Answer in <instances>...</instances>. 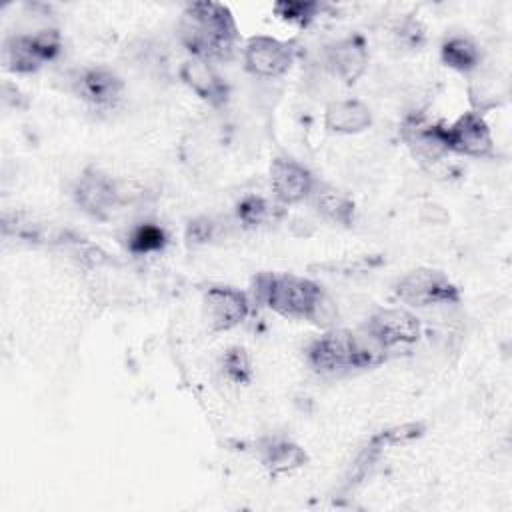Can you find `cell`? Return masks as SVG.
<instances>
[{"mask_svg":"<svg viewBox=\"0 0 512 512\" xmlns=\"http://www.w3.org/2000/svg\"><path fill=\"white\" fill-rule=\"evenodd\" d=\"M252 292L264 308L294 320L328 326L336 318V308L310 278L290 272H260L252 280Z\"/></svg>","mask_w":512,"mask_h":512,"instance_id":"cell-1","label":"cell"},{"mask_svg":"<svg viewBox=\"0 0 512 512\" xmlns=\"http://www.w3.org/2000/svg\"><path fill=\"white\" fill-rule=\"evenodd\" d=\"M308 364L326 376H338L352 370L374 368L388 356L382 346L364 328L358 332L344 328H330L308 346Z\"/></svg>","mask_w":512,"mask_h":512,"instance_id":"cell-2","label":"cell"},{"mask_svg":"<svg viewBox=\"0 0 512 512\" xmlns=\"http://www.w3.org/2000/svg\"><path fill=\"white\" fill-rule=\"evenodd\" d=\"M238 28L228 6L218 2L188 4L178 22L182 46L204 60H224L232 54Z\"/></svg>","mask_w":512,"mask_h":512,"instance_id":"cell-3","label":"cell"},{"mask_svg":"<svg viewBox=\"0 0 512 512\" xmlns=\"http://www.w3.org/2000/svg\"><path fill=\"white\" fill-rule=\"evenodd\" d=\"M62 50L60 32L44 28L32 34H14L4 44V62L10 72L30 74L52 62Z\"/></svg>","mask_w":512,"mask_h":512,"instance_id":"cell-4","label":"cell"},{"mask_svg":"<svg viewBox=\"0 0 512 512\" xmlns=\"http://www.w3.org/2000/svg\"><path fill=\"white\" fill-rule=\"evenodd\" d=\"M396 296L412 308H432L440 304H456L460 300V290L444 272L416 268L398 280Z\"/></svg>","mask_w":512,"mask_h":512,"instance_id":"cell-5","label":"cell"},{"mask_svg":"<svg viewBox=\"0 0 512 512\" xmlns=\"http://www.w3.org/2000/svg\"><path fill=\"white\" fill-rule=\"evenodd\" d=\"M76 204L94 218H110L124 202V194L110 176L98 170H86L74 186Z\"/></svg>","mask_w":512,"mask_h":512,"instance_id":"cell-6","label":"cell"},{"mask_svg":"<svg viewBox=\"0 0 512 512\" xmlns=\"http://www.w3.org/2000/svg\"><path fill=\"white\" fill-rule=\"evenodd\" d=\"M444 142L448 152L464 154L470 158H484L494 150L490 126L476 110L464 112L452 124L444 126Z\"/></svg>","mask_w":512,"mask_h":512,"instance_id":"cell-7","label":"cell"},{"mask_svg":"<svg viewBox=\"0 0 512 512\" xmlns=\"http://www.w3.org/2000/svg\"><path fill=\"white\" fill-rule=\"evenodd\" d=\"M250 314V298L232 286H210L204 294V316L210 332H226Z\"/></svg>","mask_w":512,"mask_h":512,"instance_id":"cell-8","label":"cell"},{"mask_svg":"<svg viewBox=\"0 0 512 512\" xmlns=\"http://www.w3.org/2000/svg\"><path fill=\"white\" fill-rule=\"evenodd\" d=\"M362 328L388 350L416 342L422 332L418 316L406 308H378Z\"/></svg>","mask_w":512,"mask_h":512,"instance_id":"cell-9","label":"cell"},{"mask_svg":"<svg viewBox=\"0 0 512 512\" xmlns=\"http://www.w3.org/2000/svg\"><path fill=\"white\" fill-rule=\"evenodd\" d=\"M292 48L272 36H252L244 46V66L258 78H280L292 66Z\"/></svg>","mask_w":512,"mask_h":512,"instance_id":"cell-10","label":"cell"},{"mask_svg":"<svg viewBox=\"0 0 512 512\" xmlns=\"http://www.w3.org/2000/svg\"><path fill=\"white\" fill-rule=\"evenodd\" d=\"M316 182L318 180L312 176V172L298 160L288 156H278L272 160L270 186L280 204L288 206L308 200Z\"/></svg>","mask_w":512,"mask_h":512,"instance_id":"cell-11","label":"cell"},{"mask_svg":"<svg viewBox=\"0 0 512 512\" xmlns=\"http://www.w3.org/2000/svg\"><path fill=\"white\" fill-rule=\"evenodd\" d=\"M72 86H74V94L94 108L114 106L120 100L124 90L122 78L106 66L82 68L76 74Z\"/></svg>","mask_w":512,"mask_h":512,"instance_id":"cell-12","label":"cell"},{"mask_svg":"<svg viewBox=\"0 0 512 512\" xmlns=\"http://www.w3.org/2000/svg\"><path fill=\"white\" fill-rule=\"evenodd\" d=\"M368 60L366 42L356 34L340 38L324 50V66L344 84H354L366 72Z\"/></svg>","mask_w":512,"mask_h":512,"instance_id":"cell-13","label":"cell"},{"mask_svg":"<svg viewBox=\"0 0 512 512\" xmlns=\"http://www.w3.org/2000/svg\"><path fill=\"white\" fill-rule=\"evenodd\" d=\"M180 78L206 104L218 108L228 102V84L210 60L190 56L180 66Z\"/></svg>","mask_w":512,"mask_h":512,"instance_id":"cell-14","label":"cell"},{"mask_svg":"<svg viewBox=\"0 0 512 512\" xmlns=\"http://www.w3.org/2000/svg\"><path fill=\"white\" fill-rule=\"evenodd\" d=\"M402 138L412 154L424 162H436L448 154L444 124H432L422 116H408L402 124Z\"/></svg>","mask_w":512,"mask_h":512,"instance_id":"cell-15","label":"cell"},{"mask_svg":"<svg viewBox=\"0 0 512 512\" xmlns=\"http://www.w3.org/2000/svg\"><path fill=\"white\" fill-rule=\"evenodd\" d=\"M260 462L262 466L272 474H288L294 470H300L302 466L308 464V452L296 444L290 438L284 436H274V438H266L260 448Z\"/></svg>","mask_w":512,"mask_h":512,"instance_id":"cell-16","label":"cell"},{"mask_svg":"<svg viewBox=\"0 0 512 512\" xmlns=\"http://www.w3.org/2000/svg\"><path fill=\"white\" fill-rule=\"evenodd\" d=\"M372 124L370 108L356 98L334 100L326 106L324 126L336 134H358Z\"/></svg>","mask_w":512,"mask_h":512,"instance_id":"cell-17","label":"cell"},{"mask_svg":"<svg viewBox=\"0 0 512 512\" xmlns=\"http://www.w3.org/2000/svg\"><path fill=\"white\" fill-rule=\"evenodd\" d=\"M308 200H310L312 208L324 220H328L332 224H338V226H346V228L352 226L356 206H354L352 198L346 192H342L340 188H336L332 184L316 182Z\"/></svg>","mask_w":512,"mask_h":512,"instance_id":"cell-18","label":"cell"},{"mask_svg":"<svg viewBox=\"0 0 512 512\" xmlns=\"http://www.w3.org/2000/svg\"><path fill=\"white\" fill-rule=\"evenodd\" d=\"M440 58L448 68L462 74H470L480 68L482 52L474 40H470L468 36L456 34L442 42Z\"/></svg>","mask_w":512,"mask_h":512,"instance_id":"cell-19","label":"cell"},{"mask_svg":"<svg viewBox=\"0 0 512 512\" xmlns=\"http://www.w3.org/2000/svg\"><path fill=\"white\" fill-rule=\"evenodd\" d=\"M166 230L154 222H142L128 232L126 246L132 254H152L166 246Z\"/></svg>","mask_w":512,"mask_h":512,"instance_id":"cell-20","label":"cell"},{"mask_svg":"<svg viewBox=\"0 0 512 512\" xmlns=\"http://www.w3.org/2000/svg\"><path fill=\"white\" fill-rule=\"evenodd\" d=\"M220 372L234 386L248 384L252 380V364L246 350L242 346L226 348L220 356Z\"/></svg>","mask_w":512,"mask_h":512,"instance_id":"cell-21","label":"cell"},{"mask_svg":"<svg viewBox=\"0 0 512 512\" xmlns=\"http://www.w3.org/2000/svg\"><path fill=\"white\" fill-rule=\"evenodd\" d=\"M236 216L240 224H244L246 228H254L266 224L274 216V206H270L266 198L250 194L236 204Z\"/></svg>","mask_w":512,"mask_h":512,"instance_id":"cell-22","label":"cell"},{"mask_svg":"<svg viewBox=\"0 0 512 512\" xmlns=\"http://www.w3.org/2000/svg\"><path fill=\"white\" fill-rule=\"evenodd\" d=\"M322 10V6L318 2H310V0H284V2H276L274 4V12L296 26H308L318 12Z\"/></svg>","mask_w":512,"mask_h":512,"instance_id":"cell-23","label":"cell"},{"mask_svg":"<svg viewBox=\"0 0 512 512\" xmlns=\"http://www.w3.org/2000/svg\"><path fill=\"white\" fill-rule=\"evenodd\" d=\"M214 234H216V224L210 218H194L186 228V240L192 246L210 242Z\"/></svg>","mask_w":512,"mask_h":512,"instance_id":"cell-24","label":"cell"},{"mask_svg":"<svg viewBox=\"0 0 512 512\" xmlns=\"http://www.w3.org/2000/svg\"><path fill=\"white\" fill-rule=\"evenodd\" d=\"M398 38H400V42H404L406 46L414 48V46H420V42H422V38H424V30H422V26H420L418 22L406 20V22L400 26V30H398Z\"/></svg>","mask_w":512,"mask_h":512,"instance_id":"cell-25","label":"cell"}]
</instances>
